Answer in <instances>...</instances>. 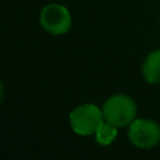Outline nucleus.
<instances>
[{
  "instance_id": "4",
  "label": "nucleus",
  "mask_w": 160,
  "mask_h": 160,
  "mask_svg": "<svg viewBox=\"0 0 160 160\" xmlns=\"http://www.w3.org/2000/svg\"><path fill=\"white\" fill-rule=\"evenodd\" d=\"M39 24L45 31L53 35H62L70 30L72 16L65 6L61 4H48L41 10Z\"/></svg>"
},
{
  "instance_id": "3",
  "label": "nucleus",
  "mask_w": 160,
  "mask_h": 160,
  "mask_svg": "<svg viewBox=\"0 0 160 160\" xmlns=\"http://www.w3.org/2000/svg\"><path fill=\"white\" fill-rule=\"evenodd\" d=\"M128 138L139 149H150L160 142V125L152 119L139 118L129 124Z\"/></svg>"
},
{
  "instance_id": "5",
  "label": "nucleus",
  "mask_w": 160,
  "mask_h": 160,
  "mask_svg": "<svg viewBox=\"0 0 160 160\" xmlns=\"http://www.w3.org/2000/svg\"><path fill=\"white\" fill-rule=\"evenodd\" d=\"M143 78L150 84H159L160 83V49L153 51L146 56L142 66Z\"/></svg>"
},
{
  "instance_id": "7",
  "label": "nucleus",
  "mask_w": 160,
  "mask_h": 160,
  "mask_svg": "<svg viewBox=\"0 0 160 160\" xmlns=\"http://www.w3.org/2000/svg\"><path fill=\"white\" fill-rule=\"evenodd\" d=\"M2 97H3V86L0 83V101H2Z\"/></svg>"
},
{
  "instance_id": "6",
  "label": "nucleus",
  "mask_w": 160,
  "mask_h": 160,
  "mask_svg": "<svg viewBox=\"0 0 160 160\" xmlns=\"http://www.w3.org/2000/svg\"><path fill=\"white\" fill-rule=\"evenodd\" d=\"M96 135V141L98 142L102 146H108L111 145L114 141H115L117 135H118V131H117V127L111 125L110 122L102 121L101 125L97 128V131L94 132Z\"/></svg>"
},
{
  "instance_id": "2",
  "label": "nucleus",
  "mask_w": 160,
  "mask_h": 160,
  "mask_svg": "<svg viewBox=\"0 0 160 160\" xmlns=\"http://www.w3.org/2000/svg\"><path fill=\"white\" fill-rule=\"evenodd\" d=\"M104 121L102 110L94 104H82L70 112L69 122L73 132L79 135H91Z\"/></svg>"
},
{
  "instance_id": "1",
  "label": "nucleus",
  "mask_w": 160,
  "mask_h": 160,
  "mask_svg": "<svg viewBox=\"0 0 160 160\" xmlns=\"http://www.w3.org/2000/svg\"><path fill=\"white\" fill-rule=\"evenodd\" d=\"M101 110L104 121L110 122L117 128L128 127L136 118L138 112L135 101L125 94H115L110 97L104 102Z\"/></svg>"
}]
</instances>
